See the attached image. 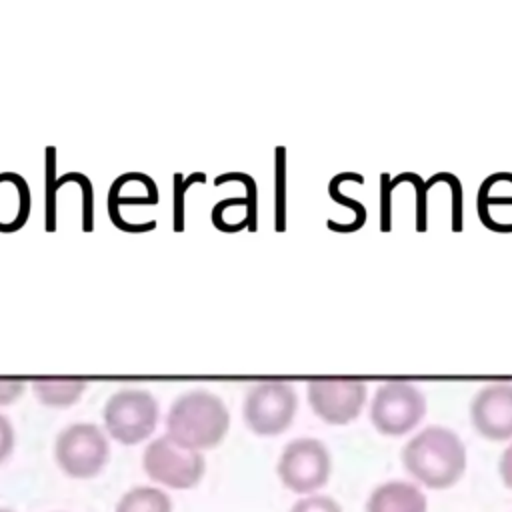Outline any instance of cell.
Listing matches in <instances>:
<instances>
[{
  "label": "cell",
  "instance_id": "6da1fadb",
  "mask_svg": "<svg viewBox=\"0 0 512 512\" xmlns=\"http://www.w3.org/2000/svg\"><path fill=\"white\" fill-rule=\"evenodd\" d=\"M404 470L422 486L432 490L452 488L466 470V446L446 426H426L402 448Z\"/></svg>",
  "mask_w": 512,
  "mask_h": 512
},
{
  "label": "cell",
  "instance_id": "7a4b0ae2",
  "mask_svg": "<svg viewBox=\"0 0 512 512\" xmlns=\"http://www.w3.org/2000/svg\"><path fill=\"white\" fill-rule=\"evenodd\" d=\"M228 430V406L210 390L180 394L166 414V434L178 444L198 452L216 448L226 438Z\"/></svg>",
  "mask_w": 512,
  "mask_h": 512
},
{
  "label": "cell",
  "instance_id": "3957f363",
  "mask_svg": "<svg viewBox=\"0 0 512 512\" xmlns=\"http://www.w3.org/2000/svg\"><path fill=\"white\" fill-rule=\"evenodd\" d=\"M102 420L108 438L136 446L156 432L160 406L154 394L144 388H120L106 400Z\"/></svg>",
  "mask_w": 512,
  "mask_h": 512
},
{
  "label": "cell",
  "instance_id": "277c9868",
  "mask_svg": "<svg viewBox=\"0 0 512 512\" xmlns=\"http://www.w3.org/2000/svg\"><path fill=\"white\" fill-rule=\"evenodd\" d=\"M54 460L68 478H96L110 460V438L96 424H70L54 440Z\"/></svg>",
  "mask_w": 512,
  "mask_h": 512
},
{
  "label": "cell",
  "instance_id": "5b68a950",
  "mask_svg": "<svg viewBox=\"0 0 512 512\" xmlns=\"http://www.w3.org/2000/svg\"><path fill=\"white\" fill-rule=\"evenodd\" d=\"M142 470L160 488L190 490L202 482L206 460L202 452L186 448L168 434H162L144 448Z\"/></svg>",
  "mask_w": 512,
  "mask_h": 512
},
{
  "label": "cell",
  "instance_id": "8992f818",
  "mask_svg": "<svg viewBox=\"0 0 512 512\" xmlns=\"http://www.w3.org/2000/svg\"><path fill=\"white\" fill-rule=\"evenodd\" d=\"M298 410V394L292 384L266 380L254 384L242 402V418L256 436H278L290 428Z\"/></svg>",
  "mask_w": 512,
  "mask_h": 512
},
{
  "label": "cell",
  "instance_id": "52a82bcc",
  "mask_svg": "<svg viewBox=\"0 0 512 512\" xmlns=\"http://www.w3.org/2000/svg\"><path fill=\"white\" fill-rule=\"evenodd\" d=\"M370 422L384 436L412 432L426 414L424 392L404 380H390L376 388L370 400Z\"/></svg>",
  "mask_w": 512,
  "mask_h": 512
},
{
  "label": "cell",
  "instance_id": "ba28073f",
  "mask_svg": "<svg viewBox=\"0 0 512 512\" xmlns=\"http://www.w3.org/2000/svg\"><path fill=\"white\" fill-rule=\"evenodd\" d=\"M276 474L294 494H316L332 474L330 450L318 438H294L284 446Z\"/></svg>",
  "mask_w": 512,
  "mask_h": 512
},
{
  "label": "cell",
  "instance_id": "9c48e42d",
  "mask_svg": "<svg viewBox=\"0 0 512 512\" xmlns=\"http://www.w3.org/2000/svg\"><path fill=\"white\" fill-rule=\"evenodd\" d=\"M306 398L322 422L344 426L360 416L368 386L358 378H314L306 384Z\"/></svg>",
  "mask_w": 512,
  "mask_h": 512
},
{
  "label": "cell",
  "instance_id": "30bf717a",
  "mask_svg": "<svg viewBox=\"0 0 512 512\" xmlns=\"http://www.w3.org/2000/svg\"><path fill=\"white\" fill-rule=\"evenodd\" d=\"M474 430L492 442L512 438V382H492L476 392L470 402Z\"/></svg>",
  "mask_w": 512,
  "mask_h": 512
},
{
  "label": "cell",
  "instance_id": "8fae6325",
  "mask_svg": "<svg viewBox=\"0 0 512 512\" xmlns=\"http://www.w3.org/2000/svg\"><path fill=\"white\" fill-rule=\"evenodd\" d=\"M366 512H428V498L414 482L386 480L370 492Z\"/></svg>",
  "mask_w": 512,
  "mask_h": 512
},
{
  "label": "cell",
  "instance_id": "7c38bea8",
  "mask_svg": "<svg viewBox=\"0 0 512 512\" xmlns=\"http://www.w3.org/2000/svg\"><path fill=\"white\" fill-rule=\"evenodd\" d=\"M30 216V188L20 174H0V232L20 230Z\"/></svg>",
  "mask_w": 512,
  "mask_h": 512
},
{
  "label": "cell",
  "instance_id": "4fadbf2b",
  "mask_svg": "<svg viewBox=\"0 0 512 512\" xmlns=\"http://www.w3.org/2000/svg\"><path fill=\"white\" fill-rule=\"evenodd\" d=\"M34 396L40 404L50 408H68L74 406L84 390L88 380L84 378H34L30 382Z\"/></svg>",
  "mask_w": 512,
  "mask_h": 512
},
{
  "label": "cell",
  "instance_id": "5bb4252c",
  "mask_svg": "<svg viewBox=\"0 0 512 512\" xmlns=\"http://www.w3.org/2000/svg\"><path fill=\"white\" fill-rule=\"evenodd\" d=\"M114 186L120 188L122 192H128V196H120L110 192L108 194V214H114L122 210V206H136V204H156L158 202V192L156 184L150 176L138 174V172H128L122 174L114 180Z\"/></svg>",
  "mask_w": 512,
  "mask_h": 512
},
{
  "label": "cell",
  "instance_id": "9a60e30c",
  "mask_svg": "<svg viewBox=\"0 0 512 512\" xmlns=\"http://www.w3.org/2000/svg\"><path fill=\"white\" fill-rule=\"evenodd\" d=\"M172 508V498L164 488L142 484L126 490L118 498L114 512H172Z\"/></svg>",
  "mask_w": 512,
  "mask_h": 512
},
{
  "label": "cell",
  "instance_id": "2e32d148",
  "mask_svg": "<svg viewBox=\"0 0 512 512\" xmlns=\"http://www.w3.org/2000/svg\"><path fill=\"white\" fill-rule=\"evenodd\" d=\"M290 512H342V506L332 496L316 492L298 498L292 504Z\"/></svg>",
  "mask_w": 512,
  "mask_h": 512
},
{
  "label": "cell",
  "instance_id": "e0dca14e",
  "mask_svg": "<svg viewBox=\"0 0 512 512\" xmlns=\"http://www.w3.org/2000/svg\"><path fill=\"white\" fill-rule=\"evenodd\" d=\"M204 182V174H192L188 178H182V174H176L174 178V228L182 230L184 222V194L192 182Z\"/></svg>",
  "mask_w": 512,
  "mask_h": 512
},
{
  "label": "cell",
  "instance_id": "ac0fdd59",
  "mask_svg": "<svg viewBox=\"0 0 512 512\" xmlns=\"http://www.w3.org/2000/svg\"><path fill=\"white\" fill-rule=\"evenodd\" d=\"M26 384L22 378H0V406L14 404L24 394Z\"/></svg>",
  "mask_w": 512,
  "mask_h": 512
},
{
  "label": "cell",
  "instance_id": "d6986e66",
  "mask_svg": "<svg viewBox=\"0 0 512 512\" xmlns=\"http://www.w3.org/2000/svg\"><path fill=\"white\" fill-rule=\"evenodd\" d=\"M16 448V430L12 422L0 414V464L6 462Z\"/></svg>",
  "mask_w": 512,
  "mask_h": 512
},
{
  "label": "cell",
  "instance_id": "ffe728a7",
  "mask_svg": "<svg viewBox=\"0 0 512 512\" xmlns=\"http://www.w3.org/2000/svg\"><path fill=\"white\" fill-rule=\"evenodd\" d=\"M498 474L502 484L512 490V444H508L498 458Z\"/></svg>",
  "mask_w": 512,
  "mask_h": 512
},
{
  "label": "cell",
  "instance_id": "44dd1931",
  "mask_svg": "<svg viewBox=\"0 0 512 512\" xmlns=\"http://www.w3.org/2000/svg\"><path fill=\"white\" fill-rule=\"evenodd\" d=\"M0 512H16V510H12V508H4V506H0Z\"/></svg>",
  "mask_w": 512,
  "mask_h": 512
},
{
  "label": "cell",
  "instance_id": "7402d4cb",
  "mask_svg": "<svg viewBox=\"0 0 512 512\" xmlns=\"http://www.w3.org/2000/svg\"><path fill=\"white\" fill-rule=\"evenodd\" d=\"M56 512H66V510H56Z\"/></svg>",
  "mask_w": 512,
  "mask_h": 512
}]
</instances>
